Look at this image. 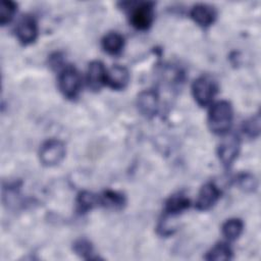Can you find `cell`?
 <instances>
[{"label":"cell","mask_w":261,"mask_h":261,"mask_svg":"<svg viewBox=\"0 0 261 261\" xmlns=\"http://www.w3.org/2000/svg\"><path fill=\"white\" fill-rule=\"evenodd\" d=\"M232 122V107L227 101L213 104L208 113V125L216 135H223L230 128Z\"/></svg>","instance_id":"1"},{"label":"cell","mask_w":261,"mask_h":261,"mask_svg":"<svg viewBox=\"0 0 261 261\" xmlns=\"http://www.w3.org/2000/svg\"><path fill=\"white\" fill-rule=\"evenodd\" d=\"M59 89L62 94L69 98H75L82 87V79L73 66H66L60 73L58 80Z\"/></svg>","instance_id":"2"},{"label":"cell","mask_w":261,"mask_h":261,"mask_svg":"<svg viewBox=\"0 0 261 261\" xmlns=\"http://www.w3.org/2000/svg\"><path fill=\"white\" fill-rule=\"evenodd\" d=\"M192 92L197 103L200 106H206L213 100L217 92V86L210 77L200 76L193 83Z\"/></svg>","instance_id":"3"},{"label":"cell","mask_w":261,"mask_h":261,"mask_svg":"<svg viewBox=\"0 0 261 261\" xmlns=\"http://www.w3.org/2000/svg\"><path fill=\"white\" fill-rule=\"evenodd\" d=\"M65 155V147L58 140H49L45 142L39 152L41 162L46 166L58 164Z\"/></svg>","instance_id":"4"},{"label":"cell","mask_w":261,"mask_h":261,"mask_svg":"<svg viewBox=\"0 0 261 261\" xmlns=\"http://www.w3.org/2000/svg\"><path fill=\"white\" fill-rule=\"evenodd\" d=\"M154 19L153 3L144 2L137 5L130 12V22L138 30H147Z\"/></svg>","instance_id":"5"},{"label":"cell","mask_w":261,"mask_h":261,"mask_svg":"<svg viewBox=\"0 0 261 261\" xmlns=\"http://www.w3.org/2000/svg\"><path fill=\"white\" fill-rule=\"evenodd\" d=\"M240 150V139L232 134L226 136L218 147V156L223 165L229 166L237 158Z\"/></svg>","instance_id":"6"},{"label":"cell","mask_w":261,"mask_h":261,"mask_svg":"<svg viewBox=\"0 0 261 261\" xmlns=\"http://www.w3.org/2000/svg\"><path fill=\"white\" fill-rule=\"evenodd\" d=\"M16 37L22 45L33 43L38 35V27L35 18L31 15H23L16 25Z\"/></svg>","instance_id":"7"},{"label":"cell","mask_w":261,"mask_h":261,"mask_svg":"<svg viewBox=\"0 0 261 261\" xmlns=\"http://www.w3.org/2000/svg\"><path fill=\"white\" fill-rule=\"evenodd\" d=\"M219 197L220 191L218 188L212 182H208L201 188L196 201V207L198 210H208L217 202Z\"/></svg>","instance_id":"8"},{"label":"cell","mask_w":261,"mask_h":261,"mask_svg":"<svg viewBox=\"0 0 261 261\" xmlns=\"http://www.w3.org/2000/svg\"><path fill=\"white\" fill-rule=\"evenodd\" d=\"M106 72L107 69L101 61L91 62L87 71V83L89 88L93 91H98L103 85H106Z\"/></svg>","instance_id":"9"},{"label":"cell","mask_w":261,"mask_h":261,"mask_svg":"<svg viewBox=\"0 0 261 261\" xmlns=\"http://www.w3.org/2000/svg\"><path fill=\"white\" fill-rule=\"evenodd\" d=\"M128 81L129 73L124 66L114 65L106 72V84L114 90H121L125 88Z\"/></svg>","instance_id":"10"},{"label":"cell","mask_w":261,"mask_h":261,"mask_svg":"<svg viewBox=\"0 0 261 261\" xmlns=\"http://www.w3.org/2000/svg\"><path fill=\"white\" fill-rule=\"evenodd\" d=\"M138 107L142 114L151 117L156 114L158 109V96L155 91L147 90L138 96Z\"/></svg>","instance_id":"11"},{"label":"cell","mask_w":261,"mask_h":261,"mask_svg":"<svg viewBox=\"0 0 261 261\" xmlns=\"http://www.w3.org/2000/svg\"><path fill=\"white\" fill-rule=\"evenodd\" d=\"M191 17L201 27H208L213 23L216 12L213 7L206 4H197L191 10Z\"/></svg>","instance_id":"12"},{"label":"cell","mask_w":261,"mask_h":261,"mask_svg":"<svg viewBox=\"0 0 261 261\" xmlns=\"http://www.w3.org/2000/svg\"><path fill=\"white\" fill-rule=\"evenodd\" d=\"M123 44H124V41L122 36L115 32L107 34L102 40L103 49L107 53L112 55H116L120 53L123 48Z\"/></svg>","instance_id":"13"},{"label":"cell","mask_w":261,"mask_h":261,"mask_svg":"<svg viewBox=\"0 0 261 261\" xmlns=\"http://www.w3.org/2000/svg\"><path fill=\"white\" fill-rule=\"evenodd\" d=\"M99 204L110 209H120L125 204V198L120 193L108 190L99 196Z\"/></svg>","instance_id":"14"},{"label":"cell","mask_w":261,"mask_h":261,"mask_svg":"<svg viewBox=\"0 0 261 261\" xmlns=\"http://www.w3.org/2000/svg\"><path fill=\"white\" fill-rule=\"evenodd\" d=\"M190 206V200L182 196V195H173L171 196L165 206V212L166 215H175L178 214L179 212L186 210Z\"/></svg>","instance_id":"15"},{"label":"cell","mask_w":261,"mask_h":261,"mask_svg":"<svg viewBox=\"0 0 261 261\" xmlns=\"http://www.w3.org/2000/svg\"><path fill=\"white\" fill-rule=\"evenodd\" d=\"M243 222L241 219L238 218H232L224 222L222 225L221 231L222 234L228 240V241H234L237 240L240 234L243 231Z\"/></svg>","instance_id":"16"},{"label":"cell","mask_w":261,"mask_h":261,"mask_svg":"<svg viewBox=\"0 0 261 261\" xmlns=\"http://www.w3.org/2000/svg\"><path fill=\"white\" fill-rule=\"evenodd\" d=\"M99 204V196L84 191L82 193H80V195L77 196V200H76V205H77V209L81 212H87L91 209H93L95 206H97Z\"/></svg>","instance_id":"17"},{"label":"cell","mask_w":261,"mask_h":261,"mask_svg":"<svg viewBox=\"0 0 261 261\" xmlns=\"http://www.w3.org/2000/svg\"><path fill=\"white\" fill-rule=\"evenodd\" d=\"M231 258V250L229 246L225 243H218L216 244L205 256L207 260H229Z\"/></svg>","instance_id":"18"},{"label":"cell","mask_w":261,"mask_h":261,"mask_svg":"<svg viewBox=\"0 0 261 261\" xmlns=\"http://www.w3.org/2000/svg\"><path fill=\"white\" fill-rule=\"evenodd\" d=\"M16 11V5L12 1H2L0 7V23L5 25L10 22Z\"/></svg>","instance_id":"19"},{"label":"cell","mask_w":261,"mask_h":261,"mask_svg":"<svg viewBox=\"0 0 261 261\" xmlns=\"http://www.w3.org/2000/svg\"><path fill=\"white\" fill-rule=\"evenodd\" d=\"M73 250L76 254H79L83 258H92L93 254V247L91 243L86 240H79L73 245Z\"/></svg>","instance_id":"20"},{"label":"cell","mask_w":261,"mask_h":261,"mask_svg":"<svg viewBox=\"0 0 261 261\" xmlns=\"http://www.w3.org/2000/svg\"><path fill=\"white\" fill-rule=\"evenodd\" d=\"M244 133H246L250 137H254L259 133V116H256L255 118H252L251 120L245 122Z\"/></svg>","instance_id":"21"},{"label":"cell","mask_w":261,"mask_h":261,"mask_svg":"<svg viewBox=\"0 0 261 261\" xmlns=\"http://www.w3.org/2000/svg\"><path fill=\"white\" fill-rule=\"evenodd\" d=\"M239 184H240V187L245 191H253L254 188L256 187L255 178H254V176H252L250 174L240 175Z\"/></svg>","instance_id":"22"}]
</instances>
